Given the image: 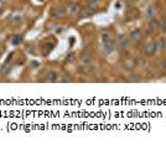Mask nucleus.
<instances>
[{
	"mask_svg": "<svg viewBox=\"0 0 166 145\" xmlns=\"http://www.w3.org/2000/svg\"><path fill=\"white\" fill-rule=\"evenodd\" d=\"M143 36H144L143 31L138 29V30H134L133 32L130 34V40H131V41H134V42H139V41L143 39Z\"/></svg>",
	"mask_w": 166,
	"mask_h": 145,
	"instance_id": "nucleus-3",
	"label": "nucleus"
},
{
	"mask_svg": "<svg viewBox=\"0 0 166 145\" xmlns=\"http://www.w3.org/2000/svg\"><path fill=\"white\" fill-rule=\"evenodd\" d=\"M129 44H130V41H129V39H128L127 36L121 35V36L118 37V44H117V45H118V47H119L120 50H128Z\"/></svg>",
	"mask_w": 166,
	"mask_h": 145,
	"instance_id": "nucleus-1",
	"label": "nucleus"
},
{
	"mask_svg": "<svg viewBox=\"0 0 166 145\" xmlns=\"http://www.w3.org/2000/svg\"><path fill=\"white\" fill-rule=\"evenodd\" d=\"M93 14H94V9H93V6H91V5L88 8H86L85 10H83V13H82V15L85 16V17H89Z\"/></svg>",
	"mask_w": 166,
	"mask_h": 145,
	"instance_id": "nucleus-12",
	"label": "nucleus"
},
{
	"mask_svg": "<svg viewBox=\"0 0 166 145\" xmlns=\"http://www.w3.org/2000/svg\"><path fill=\"white\" fill-rule=\"evenodd\" d=\"M81 60H82V62L85 65H88V63L92 62V55L88 52V51H83L82 55H81Z\"/></svg>",
	"mask_w": 166,
	"mask_h": 145,
	"instance_id": "nucleus-8",
	"label": "nucleus"
},
{
	"mask_svg": "<svg viewBox=\"0 0 166 145\" xmlns=\"http://www.w3.org/2000/svg\"><path fill=\"white\" fill-rule=\"evenodd\" d=\"M58 78H57V73L55 71L52 69H50L46 72V75H45V82H56Z\"/></svg>",
	"mask_w": 166,
	"mask_h": 145,
	"instance_id": "nucleus-5",
	"label": "nucleus"
},
{
	"mask_svg": "<svg viewBox=\"0 0 166 145\" xmlns=\"http://www.w3.org/2000/svg\"><path fill=\"white\" fill-rule=\"evenodd\" d=\"M100 4V0H89V5L93 6V8H96Z\"/></svg>",
	"mask_w": 166,
	"mask_h": 145,
	"instance_id": "nucleus-16",
	"label": "nucleus"
},
{
	"mask_svg": "<svg viewBox=\"0 0 166 145\" xmlns=\"http://www.w3.org/2000/svg\"><path fill=\"white\" fill-rule=\"evenodd\" d=\"M156 15H158V9L155 8V6H149V8L146 9V13H145V16H146L149 20L155 19V17H156Z\"/></svg>",
	"mask_w": 166,
	"mask_h": 145,
	"instance_id": "nucleus-4",
	"label": "nucleus"
},
{
	"mask_svg": "<svg viewBox=\"0 0 166 145\" xmlns=\"http://www.w3.org/2000/svg\"><path fill=\"white\" fill-rule=\"evenodd\" d=\"M57 81H61V82H73V78H68V76H65L63 78L57 79Z\"/></svg>",
	"mask_w": 166,
	"mask_h": 145,
	"instance_id": "nucleus-17",
	"label": "nucleus"
},
{
	"mask_svg": "<svg viewBox=\"0 0 166 145\" xmlns=\"http://www.w3.org/2000/svg\"><path fill=\"white\" fill-rule=\"evenodd\" d=\"M155 45H156V51H162L165 48V42L164 40H159L158 42H155Z\"/></svg>",
	"mask_w": 166,
	"mask_h": 145,
	"instance_id": "nucleus-14",
	"label": "nucleus"
},
{
	"mask_svg": "<svg viewBox=\"0 0 166 145\" xmlns=\"http://www.w3.org/2000/svg\"><path fill=\"white\" fill-rule=\"evenodd\" d=\"M158 27H159V23L155 19H152L151 23L149 24V34H154L155 31L158 30Z\"/></svg>",
	"mask_w": 166,
	"mask_h": 145,
	"instance_id": "nucleus-10",
	"label": "nucleus"
},
{
	"mask_svg": "<svg viewBox=\"0 0 166 145\" xmlns=\"http://www.w3.org/2000/svg\"><path fill=\"white\" fill-rule=\"evenodd\" d=\"M162 66H164V68H166V60L164 61V63H162Z\"/></svg>",
	"mask_w": 166,
	"mask_h": 145,
	"instance_id": "nucleus-20",
	"label": "nucleus"
},
{
	"mask_svg": "<svg viewBox=\"0 0 166 145\" xmlns=\"http://www.w3.org/2000/svg\"><path fill=\"white\" fill-rule=\"evenodd\" d=\"M65 15H66V10H65L63 8H61V6L55 8V9L52 10V17H54V19H56V20H61V19H63V17H65Z\"/></svg>",
	"mask_w": 166,
	"mask_h": 145,
	"instance_id": "nucleus-2",
	"label": "nucleus"
},
{
	"mask_svg": "<svg viewBox=\"0 0 166 145\" xmlns=\"http://www.w3.org/2000/svg\"><path fill=\"white\" fill-rule=\"evenodd\" d=\"M67 60H68V61H75V55H73V54H69Z\"/></svg>",
	"mask_w": 166,
	"mask_h": 145,
	"instance_id": "nucleus-19",
	"label": "nucleus"
},
{
	"mask_svg": "<svg viewBox=\"0 0 166 145\" xmlns=\"http://www.w3.org/2000/svg\"><path fill=\"white\" fill-rule=\"evenodd\" d=\"M67 10H68V13L72 15V14H77L79 11V8H78V5L76 3H69Z\"/></svg>",
	"mask_w": 166,
	"mask_h": 145,
	"instance_id": "nucleus-9",
	"label": "nucleus"
},
{
	"mask_svg": "<svg viewBox=\"0 0 166 145\" xmlns=\"http://www.w3.org/2000/svg\"><path fill=\"white\" fill-rule=\"evenodd\" d=\"M161 29L164 30V31H166V17L162 20V24H161Z\"/></svg>",
	"mask_w": 166,
	"mask_h": 145,
	"instance_id": "nucleus-18",
	"label": "nucleus"
},
{
	"mask_svg": "<svg viewBox=\"0 0 166 145\" xmlns=\"http://www.w3.org/2000/svg\"><path fill=\"white\" fill-rule=\"evenodd\" d=\"M127 16H128L129 19H137V17H139V11H138V9H135V8L130 9L129 11H128V14H127Z\"/></svg>",
	"mask_w": 166,
	"mask_h": 145,
	"instance_id": "nucleus-11",
	"label": "nucleus"
},
{
	"mask_svg": "<svg viewBox=\"0 0 166 145\" xmlns=\"http://www.w3.org/2000/svg\"><path fill=\"white\" fill-rule=\"evenodd\" d=\"M23 21H24V17H23V16H20V15L14 16L11 20H10V23H11L13 25H19V24H21Z\"/></svg>",
	"mask_w": 166,
	"mask_h": 145,
	"instance_id": "nucleus-13",
	"label": "nucleus"
},
{
	"mask_svg": "<svg viewBox=\"0 0 166 145\" xmlns=\"http://www.w3.org/2000/svg\"><path fill=\"white\" fill-rule=\"evenodd\" d=\"M11 42H13V45H15V46H16V45H20V44L23 42V36H20V35L15 36V37L13 39Z\"/></svg>",
	"mask_w": 166,
	"mask_h": 145,
	"instance_id": "nucleus-15",
	"label": "nucleus"
},
{
	"mask_svg": "<svg viewBox=\"0 0 166 145\" xmlns=\"http://www.w3.org/2000/svg\"><path fill=\"white\" fill-rule=\"evenodd\" d=\"M102 42L103 44H108V42H113V34L110 32V31H103L102 35Z\"/></svg>",
	"mask_w": 166,
	"mask_h": 145,
	"instance_id": "nucleus-6",
	"label": "nucleus"
},
{
	"mask_svg": "<svg viewBox=\"0 0 166 145\" xmlns=\"http://www.w3.org/2000/svg\"><path fill=\"white\" fill-rule=\"evenodd\" d=\"M155 52H156V45L152 44V42L146 45V47H145V55H146V56H152Z\"/></svg>",
	"mask_w": 166,
	"mask_h": 145,
	"instance_id": "nucleus-7",
	"label": "nucleus"
}]
</instances>
